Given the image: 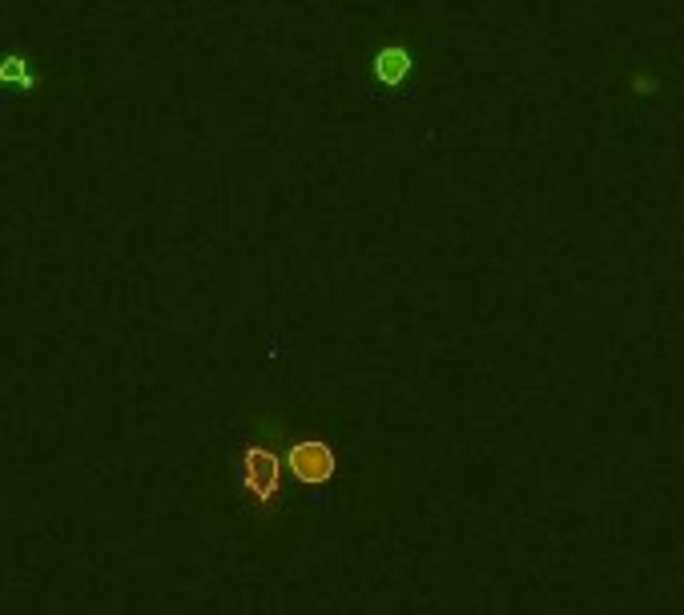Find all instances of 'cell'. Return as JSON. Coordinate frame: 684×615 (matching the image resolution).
<instances>
[{
    "label": "cell",
    "mask_w": 684,
    "mask_h": 615,
    "mask_svg": "<svg viewBox=\"0 0 684 615\" xmlns=\"http://www.w3.org/2000/svg\"><path fill=\"white\" fill-rule=\"evenodd\" d=\"M282 471H286V451H278L270 431H254L237 446L234 491L254 524L270 527L282 515Z\"/></svg>",
    "instance_id": "6da1fadb"
},
{
    "label": "cell",
    "mask_w": 684,
    "mask_h": 615,
    "mask_svg": "<svg viewBox=\"0 0 684 615\" xmlns=\"http://www.w3.org/2000/svg\"><path fill=\"white\" fill-rule=\"evenodd\" d=\"M286 471L306 491H327L342 471L339 446L322 439V434H298V439L286 443Z\"/></svg>",
    "instance_id": "7a4b0ae2"
},
{
    "label": "cell",
    "mask_w": 684,
    "mask_h": 615,
    "mask_svg": "<svg viewBox=\"0 0 684 615\" xmlns=\"http://www.w3.org/2000/svg\"><path fill=\"white\" fill-rule=\"evenodd\" d=\"M375 69H379V77L387 81V85H399V81L411 73V57L403 53V49H395V45H391V49H382V53H379Z\"/></svg>",
    "instance_id": "3957f363"
}]
</instances>
